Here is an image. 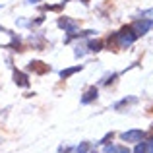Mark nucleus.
Returning a JSON list of instances; mask_svg holds the SVG:
<instances>
[{
    "instance_id": "6e6552de",
    "label": "nucleus",
    "mask_w": 153,
    "mask_h": 153,
    "mask_svg": "<svg viewBox=\"0 0 153 153\" xmlns=\"http://www.w3.org/2000/svg\"><path fill=\"white\" fill-rule=\"evenodd\" d=\"M82 68H83L82 64H78V66H74V68H66V70H62V72H60V78H62V79H68L70 76H74L76 72H79Z\"/></svg>"
},
{
    "instance_id": "0eeeda50",
    "label": "nucleus",
    "mask_w": 153,
    "mask_h": 153,
    "mask_svg": "<svg viewBox=\"0 0 153 153\" xmlns=\"http://www.w3.org/2000/svg\"><path fill=\"white\" fill-rule=\"evenodd\" d=\"M97 87H89V89L85 91V93H83V97H82V103L83 105H87V103H91V101H95V99H97Z\"/></svg>"
},
{
    "instance_id": "9d476101",
    "label": "nucleus",
    "mask_w": 153,
    "mask_h": 153,
    "mask_svg": "<svg viewBox=\"0 0 153 153\" xmlns=\"http://www.w3.org/2000/svg\"><path fill=\"white\" fill-rule=\"evenodd\" d=\"M101 49H103V43H101V41H91V43H89V51L99 52Z\"/></svg>"
},
{
    "instance_id": "f03ea898",
    "label": "nucleus",
    "mask_w": 153,
    "mask_h": 153,
    "mask_svg": "<svg viewBox=\"0 0 153 153\" xmlns=\"http://www.w3.org/2000/svg\"><path fill=\"white\" fill-rule=\"evenodd\" d=\"M151 27H153V22H151V19H138V22L132 25V29H134V33L140 37V35H146Z\"/></svg>"
},
{
    "instance_id": "f8f14e48",
    "label": "nucleus",
    "mask_w": 153,
    "mask_h": 153,
    "mask_svg": "<svg viewBox=\"0 0 153 153\" xmlns=\"http://www.w3.org/2000/svg\"><path fill=\"white\" fill-rule=\"evenodd\" d=\"M87 151H89V143H87V142H83L82 146L76 147V153H87Z\"/></svg>"
},
{
    "instance_id": "4468645a",
    "label": "nucleus",
    "mask_w": 153,
    "mask_h": 153,
    "mask_svg": "<svg viewBox=\"0 0 153 153\" xmlns=\"http://www.w3.org/2000/svg\"><path fill=\"white\" fill-rule=\"evenodd\" d=\"M146 146H147V153H153V140L146 142Z\"/></svg>"
},
{
    "instance_id": "dca6fc26",
    "label": "nucleus",
    "mask_w": 153,
    "mask_h": 153,
    "mask_svg": "<svg viewBox=\"0 0 153 153\" xmlns=\"http://www.w3.org/2000/svg\"><path fill=\"white\" fill-rule=\"evenodd\" d=\"M91 153H95V151H91Z\"/></svg>"
},
{
    "instance_id": "9b49d317",
    "label": "nucleus",
    "mask_w": 153,
    "mask_h": 153,
    "mask_svg": "<svg viewBox=\"0 0 153 153\" xmlns=\"http://www.w3.org/2000/svg\"><path fill=\"white\" fill-rule=\"evenodd\" d=\"M134 153H147V146H146V142H138V146H136V149H134Z\"/></svg>"
},
{
    "instance_id": "ddd939ff",
    "label": "nucleus",
    "mask_w": 153,
    "mask_h": 153,
    "mask_svg": "<svg viewBox=\"0 0 153 153\" xmlns=\"http://www.w3.org/2000/svg\"><path fill=\"white\" fill-rule=\"evenodd\" d=\"M112 136H114L112 132H111V134H107V136H105V138L101 140V143H105V146H107V142H108V140H112Z\"/></svg>"
},
{
    "instance_id": "7ed1b4c3",
    "label": "nucleus",
    "mask_w": 153,
    "mask_h": 153,
    "mask_svg": "<svg viewBox=\"0 0 153 153\" xmlns=\"http://www.w3.org/2000/svg\"><path fill=\"white\" fill-rule=\"evenodd\" d=\"M143 138H146V132H142V130H128V132H124V134H122L124 142H132V143L142 142Z\"/></svg>"
},
{
    "instance_id": "1a4fd4ad",
    "label": "nucleus",
    "mask_w": 153,
    "mask_h": 153,
    "mask_svg": "<svg viewBox=\"0 0 153 153\" xmlns=\"http://www.w3.org/2000/svg\"><path fill=\"white\" fill-rule=\"evenodd\" d=\"M105 151L107 153H130L126 147H122V146H105Z\"/></svg>"
},
{
    "instance_id": "39448f33",
    "label": "nucleus",
    "mask_w": 153,
    "mask_h": 153,
    "mask_svg": "<svg viewBox=\"0 0 153 153\" xmlns=\"http://www.w3.org/2000/svg\"><path fill=\"white\" fill-rule=\"evenodd\" d=\"M58 27H62V29H66L68 33H70V37H72V35H74V31H76V27H78V23H76L74 19L62 18V19H58Z\"/></svg>"
},
{
    "instance_id": "423d86ee",
    "label": "nucleus",
    "mask_w": 153,
    "mask_h": 153,
    "mask_svg": "<svg viewBox=\"0 0 153 153\" xmlns=\"http://www.w3.org/2000/svg\"><path fill=\"white\" fill-rule=\"evenodd\" d=\"M14 82H16V85H19V87H27L29 85V78H27L23 72H19V70H14Z\"/></svg>"
},
{
    "instance_id": "f257e3e1",
    "label": "nucleus",
    "mask_w": 153,
    "mask_h": 153,
    "mask_svg": "<svg viewBox=\"0 0 153 153\" xmlns=\"http://www.w3.org/2000/svg\"><path fill=\"white\" fill-rule=\"evenodd\" d=\"M116 39H118V47H130L132 43L138 39V35L134 33L132 27H122V29L116 33Z\"/></svg>"
},
{
    "instance_id": "2eb2a0df",
    "label": "nucleus",
    "mask_w": 153,
    "mask_h": 153,
    "mask_svg": "<svg viewBox=\"0 0 153 153\" xmlns=\"http://www.w3.org/2000/svg\"><path fill=\"white\" fill-rule=\"evenodd\" d=\"M29 4H37V2H41V0H27Z\"/></svg>"
},
{
    "instance_id": "20e7f679",
    "label": "nucleus",
    "mask_w": 153,
    "mask_h": 153,
    "mask_svg": "<svg viewBox=\"0 0 153 153\" xmlns=\"http://www.w3.org/2000/svg\"><path fill=\"white\" fill-rule=\"evenodd\" d=\"M29 70L37 72V74H47V72H51V66L41 60H33V62H29Z\"/></svg>"
}]
</instances>
